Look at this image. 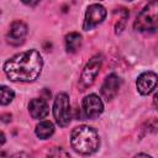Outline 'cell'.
Instances as JSON below:
<instances>
[{"mask_svg": "<svg viewBox=\"0 0 158 158\" xmlns=\"http://www.w3.org/2000/svg\"><path fill=\"white\" fill-rule=\"evenodd\" d=\"M42 65L40 52L30 49L10 58L4 64V72L11 81H33L40 77Z\"/></svg>", "mask_w": 158, "mask_h": 158, "instance_id": "obj_1", "label": "cell"}, {"mask_svg": "<svg viewBox=\"0 0 158 158\" xmlns=\"http://www.w3.org/2000/svg\"><path fill=\"white\" fill-rule=\"evenodd\" d=\"M70 144L72 148L80 154H93L99 149L100 138L94 128L83 125L72 131Z\"/></svg>", "mask_w": 158, "mask_h": 158, "instance_id": "obj_2", "label": "cell"}, {"mask_svg": "<svg viewBox=\"0 0 158 158\" xmlns=\"http://www.w3.org/2000/svg\"><path fill=\"white\" fill-rule=\"evenodd\" d=\"M158 25V4L149 2L138 14L135 21V28L139 32H154Z\"/></svg>", "mask_w": 158, "mask_h": 158, "instance_id": "obj_3", "label": "cell"}, {"mask_svg": "<svg viewBox=\"0 0 158 158\" xmlns=\"http://www.w3.org/2000/svg\"><path fill=\"white\" fill-rule=\"evenodd\" d=\"M53 116L56 122L60 127H65L70 123L72 120V111H70V102L69 96L65 93H59L53 104Z\"/></svg>", "mask_w": 158, "mask_h": 158, "instance_id": "obj_4", "label": "cell"}, {"mask_svg": "<svg viewBox=\"0 0 158 158\" xmlns=\"http://www.w3.org/2000/svg\"><path fill=\"white\" fill-rule=\"evenodd\" d=\"M101 64H102V59H101V56H99V54H96L89 59V62L85 64V67L83 69V73L80 75V80H79V86L81 88V90H85L94 83V80L96 79V77L100 72Z\"/></svg>", "mask_w": 158, "mask_h": 158, "instance_id": "obj_5", "label": "cell"}, {"mask_svg": "<svg viewBox=\"0 0 158 158\" xmlns=\"http://www.w3.org/2000/svg\"><path fill=\"white\" fill-rule=\"evenodd\" d=\"M106 17V10L102 5L100 4H93L88 7L86 12H85V19H84V23H83V28L85 31L91 30L93 27L98 26L99 23H101Z\"/></svg>", "mask_w": 158, "mask_h": 158, "instance_id": "obj_6", "label": "cell"}, {"mask_svg": "<svg viewBox=\"0 0 158 158\" xmlns=\"http://www.w3.org/2000/svg\"><path fill=\"white\" fill-rule=\"evenodd\" d=\"M102 110H104V104L98 95L90 94L83 99V112L85 117L95 118L102 112Z\"/></svg>", "mask_w": 158, "mask_h": 158, "instance_id": "obj_7", "label": "cell"}, {"mask_svg": "<svg viewBox=\"0 0 158 158\" xmlns=\"http://www.w3.org/2000/svg\"><path fill=\"white\" fill-rule=\"evenodd\" d=\"M26 35H27V26L17 20V21H14L10 26V30L7 32V42L12 46H20L25 42V38H26Z\"/></svg>", "mask_w": 158, "mask_h": 158, "instance_id": "obj_8", "label": "cell"}, {"mask_svg": "<svg viewBox=\"0 0 158 158\" xmlns=\"http://www.w3.org/2000/svg\"><path fill=\"white\" fill-rule=\"evenodd\" d=\"M120 86H121V79L116 74H110L105 78V80L101 85L100 93H101L102 98L109 101V100H112L117 95Z\"/></svg>", "mask_w": 158, "mask_h": 158, "instance_id": "obj_9", "label": "cell"}, {"mask_svg": "<svg viewBox=\"0 0 158 158\" xmlns=\"http://www.w3.org/2000/svg\"><path fill=\"white\" fill-rule=\"evenodd\" d=\"M136 86L139 94L148 95L157 86V74L154 72H144L142 73L136 81Z\"/></svg>", "mask_w": 158, "mask_h": 158, "instance_id": "obj_10", "label": "cell"}, {"mask_svg": "<svg viewBox=\"0 0 158 158\" xmlns=\"http://www.w3.org/2000/svg\"><path fill=\"white\" fill-rule=\"evenodd\" d=\"M28 111H30V115L32 116V118H36V120H41V118H44L47 115H48V105H47V101L44 99H32L28 104Z\"/></svg>", "mask_w": 158, "mask_h": 158, "instance_id": "obj_11", "label": "cell"}, {"mask_svg": "<svg viewBox=\"0 0 158 158\" xmlns=\"http://www.w3.org/2000/svg\"><path fill=\"white\" fill-rule=\"evenodd\" d=\"M64 43H65V49L67 52H70V53H74L77 52L80 46H81V36L78 33V32H70L65 36V40H64Z\"/></svg>", "mask_w": 158, "mask_h": 158, "instance_id": "obj_12", "label": "cell"}, {"mask_svg": "<svg viewBox=\"0 0 158 158\" xmlns=\"http://www.w3.org/2000/svg\"><path fill=\"white\" fill-rule=\"evenodd\" d=\"M53 132H54V126L51 121H41L36 126V135L41 139H46V138L51 137L53 135Z\"/></svg>", "mask_w": 158, "mask_h": 158, "instance_id": "obj_13", "label": "cell"}, {"mask_svg": "<svg viewBox=\"0 0 158 158\" xmlns=\"http://www.w3.org/2000/svg\"><path fill=\"white\" fill-rule=\"evenodd\" d=\"M15 96V93L12 89H10L9 86L1 85L0 86V105H7L12 101Z\"/></svg>", "mask_w": 158, "mask_h": 158, "instance_id": "obj_14", "label": "cell"}, {"mask_svg": "<svg viewBox=\"0 0 158 158\" xmlns=\"http://www.w3.org/2000/svg\"><path fill=\"white\" fill-rule=\"evenodd\" d=\"M48 158H70V156L62 147H53L48 152Z\"/></svg>", "mask_w": 158, "mask_h": 158, "instance_id": "obj_15", "label": "cell"}, {"mask_svg": "<svg viewBox=\"0 0 158 158\" xmlns=\"http://www.w3.org/2000/svg\"><path fill=\"white\" fill-rule=\"evenodd\" d=\"M127 17H128V11L126 10V11L123 12L122 17H121V19L116 22V25H115V32H116V33H121V32H122V30H123V27H125V23H126Z\"/></svg>", "mask_w": 158, "mask_h": 158, "instance_id": "obj_16", "label": "cell"}, {"mask_svg": "<svg viewBox=\"0 0 158 158\" xmlns=\"http://www.w3.org/2000/svg\"><path fill=\"white\" fill-rule=\"evenodd\" d=\"M0 120H1V121H4V122H9V121H11V114L1 115V116H0Z\"/></svg>", "mask_w": 158, "mask_h": 158, "instance_id": "obj_17", "label": "cell"}, {"mask_svg": "<svg viewBox=\"0 0 158 158\" xmlns=\"http://www.w3.org/2000/svg\"><path fill=\"white\" fill-rule=\"evenodd\" d=\"M5 141H6V137H5V135H4L2 132H0V147H2V146H4Z\"/></svg>", "mask_w": 158, "mask_h": 158, "instance_id": "obj_18", "label": "cell"}, {"mask_svg": "<svg viewBox=\"0 0 158 158\" xmlns=\"http://www.w3.org/2000/svg\"><path fill=\"white\" fill-rule=\"evenodd\" d=\"M135 158H152V157L148 156V154H144V153H139V154L135 156Z\"/></svg>", "mask_w": 158, "mask_h": 158, "instance_id": "obj_19", "label": "cell"}, {"mask_svg": "<svg viewBox=\"0 0 158 158\" xmlns=\"http://www.w3.org/2000/svg\"><path fill=\"white\" fill-rule=\"evenodd\" d=\"M0 158H10V157H9V154H7L6 152L0 151Z\"/></svg>", "mask_w": 158, "mask_h": 158, "instance_id": "obj_20", "label": "cell"}, {"mask_svg": "<svg viewBox=\"0 0 158 158\" xmlns=\"http://www.w3.org/2000/svg\"><path fill=\"white\" fill-rule=\"evenodd\" d=\"M0 15H1V11H0Z\"/></svg>", "mask_w": 158, "mask_h": 158, "instance_id": "obj_21", "label": "cell"}]
</instances>
